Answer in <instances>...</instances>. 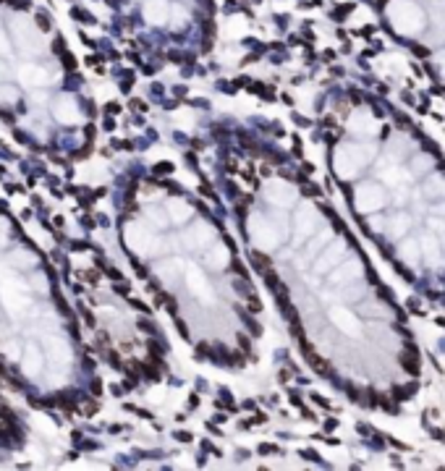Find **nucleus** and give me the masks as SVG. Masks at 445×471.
<instances>
[{"label":"nucleus","mask_w":445,"mask_h":471,"mask_svg":"<svg viewBox=\"0 0 445 471\" xmlns=\"http://www.w3.org/2000/svg\"><path fill=\"white\" fill-rule=\"evenodd\" d=\"M401 364L409 369V375H419V359H417V351H414V348L401 353Z\"/></svg>","instance_id":"obj_1"},{"label":"nucleus","mask_w":445,"mask_h":471,"mask_svg":"<svg viewBox=\"0 0 445 471\" xmlns=\"http://www.w3.org/2000/svg\"><path fill=\"white\" fill-rule=\"evenodd\" d=\"M94 411H97V406H94V403H87V406H84V416H92Z\"/></svg>","instance_id":"obj_2"},{"label":"nucleus","mask_w":445,"mask_h":471,"mask_svg":"<svg viewBox=\"0 0 445 471\" xmlns=\"http://www.w3.org/2000/svg\"><path fill=\"white\" fill-rule=\"evenodd\" d=\"M249 306H252V311H259V301L252 299V301H249Z\"/></svg>","instance_id":"obj_3"}]
</instances>
